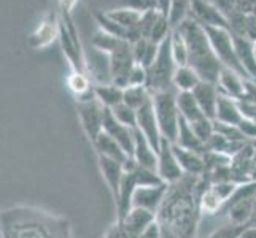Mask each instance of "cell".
<instances>
[{
  "label": "cell",
  "mask_w": 256,
  "mask_h": 238,
  "mask_svg": "<svg viewBox=\"0 0 256 238\" xmlns=\"http://www.w3.org/2000/svg\"><path fill=\"white\" fill-rule=\"evenodd\" d=\"M94 148H96V153L97 156H104V157H108V159H113V161H116L120 164L124 165L126 161L129 159V156L124 153V149H122L114 140L107 135L105 132L97 137L94 142H92Z\"/></svg>",
  "instance_id": "20"
},
{
  "label": "cell",
  "mask_w": 256,
  "mask_h": 238,
  "mask_svg": "<svg viewBox=\"0 0 256 238\" xmlns=\"http://www.w3.org/2000/svg\"><path fill=\"white\" fill-rule=\"evenodd\" d=\"M254 51H256V41H254Z\"/></svg>",
  "instance_id": "42"
},
{
  "label": "cell",
  "mask_w": 256,
  "mask_h": 238,
  "mask_svg": "<svg viewBox=\"0 0 256 238\" xmlns=\"http://www.w3.org/2000/svg\"><path fill=\"white\" fill-rule=\"evenodd\" d=\"M104 132L107 135H110L114 142L124 149V153L129 157H132L134 143H136V127L121 124V122L113 116V113L107 108L105 110V118H104Z\"/></svg>",
  "instance_id": "10"
},
{
  "label": "cell",
  "mask_w": 256,
  "mask_h": 238,
  "mask_svg": "<svg viewBox=\"0 0 256 238\" xmlns=\"http://www.w3.org/2000/svg\"><path fill=\"white\" fill-rule=\"evenodd\" d=\"M156 173L161 178V181L166 183L167 186L176 183V181H180L184 176L182 167L178 165V161H176V157L174 154L172 143L166 142V140H162L160 153H158Z\"/></svg>",
  "instance_id": "9"
},
{
  "label": "cell",
  "mask_w": 256,
  "mask_h": 238,
  "mask_svg": "<svg viewBox=\"0 0 256 238\" xmlns=\"http://www.w3.org/2000/svg\"><path fill=\"white\" fill-rule=\"evenodd\" d=\"M110 111L113 113V116L116 118L121 124L129 126V127H137V111L134 108H130L129 105L121 102Z\"/></svg>",
  "instance_id": "29"
},
{
  "label": "cell",
  "mask_w": 256,
  "mask_h": 238,
  "mask_svg": "<svg viewBox=\"0 0 256 238\" xmlns=\"http://www.w3.org/2000/svg\"><path fill=\"white\" fill-rule=\"evenodd\" d=\"M172 149H174V154L176 157V161H178V165L182 167L184 175L202 176L206 173V161H204V156L202 154L180 148L176 145H172Z\"/></svg>",
  "instance_id": "17"
},
{
  "label": "cell",
  "mask_w": 256,
  "mask_h": 238,
  "mask_svg": "<svg viewBox=\"0 0 256 238\" xmlns=\"http://www.w3.org/2000/svg\"><path fill=\"white\" fill-rule=\"evenodd\" d=\"M132 159L137 162L138 167H144V169L156 172V165H158L156 149L150 145L148 140L142 134H140L137 129H136V143H134V153H132Z\"/></svg>",
  "instance_id": "18"
},
{
  "label": "cell",
  "mask_w": 256,
  "mask_h": 238,
  "mask_svg": "<svg viewBox=\"0 0 256 238\" xmlns=\"http://www.w3.org/2000/svg\"><path fill=\"white\" fill-rule=\"evenodd\" d=\"M4 238H72V227L64 218L45 211L18 207L0 215Z\"/></svg>",
  "instance_id": "2"
},
{
  "label": "cell",
  "mask_w": 256,
  "mask_h": 238,
  "mask_svg": "<svg viewBox=\"0 0 256 238\" xmlns=\"http://www.w3.org/2000/svg\"><path fill=\"white\" fill-rule=\"evenodd\" d=\"M136 129L148 140L150 145L156 149V153H160V148L162 143V135H161L160 126H158L152 100L146 102L144 107H140L137 110V127Z\"/></svg>",
  "instance_id": "11"
},
{
  "label": "cell",
  "mask_w": 256,
  "mask_h": 238,
  "mask_svg": "<svg viewBox=\"0 0 256 238\" xmlns=\"http://www.w3.org/2000/svg\"><path fill=\"white\" fill-rule=\"evenodd\" d=\"M105 238H108V237H105Z\"/></svg>",
  "instance_id": "43"
},
{
  "label": "cell",
  "mask_w": 256,
  "mask_h": 238,
  "mask_svg": "<svg viewBox=\"0 0 256 238\" xmlns=\"http://www.w3.org/2000/svg\"><path fill=\"white\" fill-rule=\"evenodd\" d=\"M252 145H253V148L256 149V140H253V142H252Z\"/></svg>",
  "instance_id": "41"
},
{
  "label": "cell",
  "mask_w": 256,
  "mask_h": 238,
  "mask_svg": "<svg viewBox=\"0 0 256 238\" xmlns=\"http://www.w3.org/2000/svg\"><path fill=\"white\" fill-rule=\"evenodd\" d=\"M210 2L215 3L226 16H229V14L232 13L234 5H236V0H210Z\"/></svg>",
  "instance_id": "36"
},
{
  "label": "cell",
  "mask_w": 256,
  "mask_h": 238,
  "mask_svg": "<svg viewBox=\"0 0 256 238\" xmlns=\"http://www.w3.org/2000/svg\"><path fill=\"white\" fill-rule=\"evenodd\" d=\"M192 95L196 102L199 103L200 110L210 119H215V111H216V102H218V87L215 83L210 81H200L196 87L192 89Z\"/></svg>",
  "instance_id": "16"
},
{
  "label": "cell",
  "mask_w": 256,
  "mask_h": 238,
  "mask_svg": "<svg viewBox=\"0 0 256 238\" xmlns=\"http://www.w3.org/2000/svg\"><path fill=\"white\" fill-rule=\"evenodd\" d=\"M121 8H129L132 11H137L140 14L148 13L152 10H156V2L154 0H121L120 2Z\"/></svg>",
  "instance_id": "32"
},
{
  "label": "cell",
  "mask_w": 256,
  "mask_h": 238,
  "mask_svg": "<svg viewBox=\"0 0 256 238\" xmlns=\"http://www.w3.org/2000/svg\"><path fill=\"white\" fill-rule=\"evenodd\" d=\"M244 227L232 226V224H222V226H218L215 231H212L208 235L200 237V238H237Z\"/></svg>",
  "instance_id": "31"
},
{
  "label": "cell",
  "mask_w": 256,
  "mask_h": 238,
  "mask_svg": "<svg viewBox=\"0 0 256 238\" xmlns=\"http://www.w3.org/2000/svg\"><path fill=\"white\" fill-rule=\"evenodd\" d=\"M242 113L239 108V103L234 99H229L220 94L218 102H216V111H215V119L222 122V124H229V126H237L242 121Z\"/></svg>",
  "instance_id": "19"
},
{
  "label": "cell",
  "mask_w": 256,
  "mask_h": 238,
  "mask_svg": "<svg viewBox=\"0 0 256 238\" xmlns=\"http://www.w3.org/2000/svg\"><path fill=\"white\" fill-rule=\"evenodd\" d=\"M78 116L82 121V127L88 138L94 142L104 132V118H105V108L104 105L96 99V95H90L86 99L76 102Z\"/></svg>",
  "instance_id": "7"
},
{
  "label": "cell",
  "mask_w": 256,
  "mask_h": 238,
  "mask_svg": "<svg viewBox=\"0 0 256 238\" xmlns=\"http://www.w3.org/2000/svg\"><path fill=\"white\" fill-rule=\"evenodd\" d=\"M112 21L118 22L120 25H122L128 30H138V24L140 19H142V14L137 11H132L129 8H116V10H112L105 13ZM140 32V30H138ZM142 37V35H140Z\"/></svg>",
  "instance_id": "25"
},
{
  "label": "cell",
  "mask_w": 256,
  "mask_h": 238,
  "mask_svg": "<svg viewBox=\"0 0 256 238\" xmlns=\"http://www.w3.org/2000/svg\"><path fill=\"white\" fill-rule=\"evenodd\" d=\"M207 32V37L210 40V45L215 51V56L222 62L223 67L234 70L236 73H239L245 79H250L246 76L245 70L242 68L239 59L236 54V46H234V37L229 29L222 27H204Z\"/></svg>",
  "instance_id": "6"
},
{
  "label": "cell",
  "mask_w": 256,
  "mask_h": 238,
  "mask_svg": "<svg viewBox=\"0 0 256 238\" xmlns=\"http://www.w3.org/2000/svg\"><path fill=\"white\" fill-rule=\"evenodd\" d=\"M152 102L162 140L174 145L176 135H178V126L182 121L178 105H176V91L169 89L154 92L152 94Z\"/></svg>",
  "instance_id": "4"
},
{
  "label": "cell",
  "mask_w": 256,
  "mask_h": 238,
  "mask_svg": "<svg viewBox=\"0 0 256 238\" xmlns=\"http://www.w3.org/2000/svg\"><path fill=\"white\" fill-rule=\"evenodd\" d=\"M190 17L202 27H222L229 29L228 16L210 0H192Z\"/></svg>",
  "instance_id": "8"
},
{
  "label": "cell",
  "mask_w": 256,
  "mask_h": 238,
  "mask_svg": "<svg viewBox=\"0 0 256 238\" xmlns=\"http://www.w3.org/2000/svg\"><path fill=\"white\" fill-rule=\"evenodd\" d=\"M194 130V134L198 135V138L200 140L202 143L207 145V142L210 140V137L215 134V127H214V119L210 118H202L196 122H191L190 124Z\"/></svg>",
  "instance_id": "30"
},
{
  "label": "cell",
  "mask_w": 256,
  "mask_h": 238,
  "mask_svg": "<svg viewBox=\"0 0 256 238\" xmlns=\"http://www.w3.org/2000/svg\"><path fill=\"white\" fill-rule=\"evenodd\" d=\"M122 87L114 86L113 83H105V84H94V95L105 108H114L116 105L122 102Z\"/></svg>",
  "instance_id": "23"
},
{
  "label": "cell",
  "mask_w": 256,
  "mask_h": 238,
  "mask_svg": "<svg viewBox=\"0 0 256 238\" xmlns=\"http://www.w3.org/2000/svg\"><path fill=\"white\" fill-rule=\"evenodd\" d=\"M174 145L180 146V148H184V149H190V151H194V153H199L202 156L207 153L206 145L200 142L196 134H194V130L190 126V122H186L183 118L180 121L178 135H176V140H175Z\"/></svg>",
  "instance_id": "21"
},
{
  "label": "cell",
  "mask_w": 256,
  "mask_h": 238,
  "mask_svg": "<svg viewBox=\"0 0 256 238\" xmlns=\"http://www.w3.org/2000/svg\"><path fill=\"white\" fill-rule=\"evenodd\" d=\"M216 87L222 95L234 100H240L245 91V78L236 73L234 70L223 67L216 79Z\"/></svg>",
  "instance_id": "14"
},
{
  "label": "cell",
  "mask_w": 256,
  "mask_h": 238,
  "mask_svg": "<svg viewBox=\"0 0 256 238\" xmlns=\"http://www.w3.org/2000/svg\"><path fill=\"white\" fill-rule=\"evenodd\" d=\"M146 70H148L146 87L152 94L174 89L172 79L176 70V64L170 52V35L160 45V52H158L154 62Z\"/></svg>",
  "instance_id": "5"
},
{
  "label": "cell",
  "mask_w": 256,
  "mask_h": 238,
  "mask_svg": "<svg viewBox=\"0 0 256 238\" xmlns=\"http://www.w3.org/2000/svg\"><path fill=\"white\" fill-rule=\"evenodd\" d=\"M202 79L199 78V75L190 65H184V67H176L172 84L176 92H192V89Z\"/></svg>",
  "instance_id": "24"
},
{
  "label": "cell",
  "mask_w": 256,
  "mask_h": 238,
  "mask_svg": "<svg viewBox=\"0 0 256 238\" xmlns=\"http://www.w3.org/2000/svg\"><path fill=\"white\" fill-rule=\"evenodd\" d=\"M170 52H172V57L175 60L176 67L188 65V48H186V43H184L183 37L175 29H172V32H170Z\"/></svg>",
  "instance_id": "27"
},
{
  "label": "cell",
  "mask_w": 256,
  "mask_h": 238,
  "mask_svg": "<svg viewBox=\"0 0 256 238\" xmlns=\"http://www.w3.org/2000/svg\"><path fill=\"white\" fill-rule=\"evenodd\" d=\"M188 48V65L199 75L202 81L216 84V79L222 72V62L215 56V51L210 45L206 29L191 17H186L178 27H175Z\"/></svg>",
  "instance_id": "3"
},
{
  "label": "cell",
  "mask_w": 256,
  "mask_h": 238,
  "mask_svg": "<svg viewBox=\"0 0 256 238\" xmlns=\"http://www.w3.org/2000/svg\"><path fill=\"white\" fill-rule=\"evenodd\" d=\"M191 2L192 0H172L170 13H169V22L172 29L178 27L186 17H190Z\"/></svg>",
  "instance_id": "28"
},
{
  "label": "cell",
  "mask_w": 256,
  "mask_h": 238,
  "mask_svg": "<svg viewBox=\"0 0 256 238\" xmlns=\"http://www.w3.org/2000/svg\"><path fill=\"white\" fill-rule=\"evenodd\" d=\"M97 164H99L100 173L104 176L105 183L113 196V200L118 199L120 188H121V181L122 176H124V165L113 161V159L104 157V156H97Z\"/></svg>",
  "instance_id": "15"
},
{
  "label": "cell",
  "mask_w": 256,
  "mask_h": 238,
  "mask_svg": "<svg viewBox=\"0 0 256 238\" xmlns=\"http://www.w3.org/2000/svg\"><path fill=\"white\" fill-rule=\"evenodd\" d=\"M237 127H239V130L242 132V135L245 137V140H248V142L256 140V122L254 121L242 118V121L237 124Z\"/></svg>",
  "instance_id": "34"
},
{
  "label": "cell",
  "mask_w": 256,
  "mask_h": 238,
  "mask_svg": "<svg viewBox=\"0 0 256 238\" xmlns=\"http://www.w3.org/2000/svg\"><path fill=\"white\" fill-rule=\"evenodd\" d=\"M167 184H158V186H138L132 197V208H144L158 213V210L162 205V200L167 192Z\"/></svg>",
  "instance_id": "12"
},
{
  "label": "cell",
  "mask_w": 256,
  "mask_h": 238,
  "mask_svg": "<svg viewBox=\"0 0 256 238\" xmlns=\"http://www.w3.org/2000/svg\"><path fill=\"white\" fill-rule=\"evenodd\" d=\"M152 100V92L148 91L146 86H128L122 92V103L129 105L136 111L144 107L146 102Z\"/></svg>",
  "instance_id": "26"
},
{
  "label": "cell",
  "mask_w": 256,
  "mask_h": 238,
  "mask_svg": "<svg viewBox=\"0 0 256 238\" xmlns=\"http://www.w3.org/2000/svg\"><path fill=\"white\" fill-rule=\"evenodd\" d=\"M237 238H256V224H246Z\"/></svg>",
  "instance_id": "38"
},
{
  "label": "cell",
  "mask_w": 256,
  "mask_h": 238,
  "mask_svg": "<svg viewBox=\"0 0 256 238\" xmlns=\"http://www.w3.org/2000/svg\"><path fill=\"white\" fill-rule=\"evenodd\" d=\"M237 103H239V108H240L242 116L256 122V103L246 102V100H237Z\"/></svg>",
  "instance_id": "35"
},
{
  "label": "cell",
  "mask_w": 256,
  "mask_h": 238,
  "mask_svg": "<svg viewBox=\"0 0 256 238\" xmlns=\"http://www.w3.org/2000/svg\"><path fill=\"white\" fill-rule=\"evenodd\" d=\"M176 105H178L180 116L186 122H190V124L206 118L204 111L200 110L192 92H176Z\"/></svg>",
  "instance_id": "22"
},
{
  "label": "cell",
  "mask_w": 256,
  "mask_h": 238,
  "mask_svg": "<svg viewBox=\"0 0 256 238\" xmlns=\"http://www.w3.org/2000/svg\"><path fill=\"white\" fill-rule=\"evenodd\" d=\"M154 2H156V10L160 11L161 14H164V16L169 17L172 0H154Z\"/></svg>",
  "instance_id": "37"
},
{
  "label": "cell",
  "mask_w": 256,
  "mask_h": 238,
  "mask_svg": "<svg viewBox=\"0 0 256 238\" xmlns=\"http://www.w3.org/2000/svg\"><path fill=\"white\" fill-rule=\"evenodd\" d=\"M208 184L206 176L190 175L169 184L162 205L156 213L161 238H196L200 219L199 194Z\"/></svg>",
  "instance_id": "1"
},
{
  "label": "cell",
  "mask_w": 256,
  "mask_h": 238,
  "mask_svg": "<svg viewBox=\"0 0 256 238\" xmlns=\"http://www.w3.org/2000/svg\"><path fill=\"white\" fill-rule=\"evenodd\" d=\"M156 221V215L144 208H132L129 213L118 221L130 238H138Z\"/></svg>",
  "instance_id": "13"
},
{
  "label": "cell",
  "mask_w": 256,
  "mask_h": 238,
  "mask_svg": "<svg viewBox=\"0 0 256 238\" xmlns=\"http://www.w3.org/2000/svg\"><path fill=\"white\" fill-rule=\"evenodd\" d=\"M146 83H148V70L144 65L134 64V67L129 72L128 86H146Z\"/></svg>",
  "instance_id": "33"
},
{
  "label": "cell",
  "mask_w": 256,
  "mask_h": 238,
  "mask_svg": "<svg viewBox=\"0 0 256 238\" xmlns=\"http://www.w3.org/2000/svg\"><path fill=\"white\" fill-rule=\"evenodd\" d=\"M248 224H256V197H254V205H253V215Z\"/></svg>",
  "instance_id": "39"
},
{
  "label": "cell",
  "mask_w": 256,
  "mask_h": 238,
  "mask_svg": "<svg viewBox=\"0 0 256 238\" xmlns=\"http://www.w3.org/2000/svg\"><path fill=\"white\" fill-rule=\"evenodd\" d=\"M0 238H4V231H2V224H0Z\"/></svg>",
  "instance_id": "40"
}]
</instances>
